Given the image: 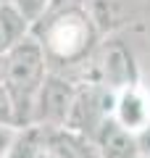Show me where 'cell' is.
Wrapping results in <instances>:
<instances>
[{
  "label": "cell",
  "mask_w": 150,
  "mask_h": 158,
  "mask_svg": "<svg viewBox=\"0 0 150 158\" xmlns=\"http://www.w3.org/2000/svg\"><path fill=\"white\" fill-rule=\"evenodd\" d=\"M140 158H142V156H140Z\"/></svg>",
  "instance_id": "14"
},
{
  "label": "cell",
  "mask_w": 150,
  "mask_h": 158,
  "mask_svg": "<svg viewBox=\"0 0 150 158\" xmlns=\"http://www.w3.org/2000/svg\"><path fill=\"white\" fill-rule=\"evenodd\" d=\"M11 3L24 13V19L34 27V24H37L45 13H48V8H50V3H53V0H11Z\"/></svg>",
  "instance_id": "9"
},
{
  "label": "cell",
  "mask_w": 150,
  "mask_h": 158,
  "mask_svg": "<svg viewBox=\"0 0 150 158\" xmlns=\"http://www.w3.org/2000/svg\"><path fill=\"white\" fill-rule=\"evenodd\" d=\"M92 148L98 158H140L137 137L132 132H127L113 116L92 137Z\"/></svg>",
  "instance_id": "5"
},
{
  "label": "cell",
  "mask_w": 150,
  "mask_h": 158,
  "mask_svg": "<svg viewBox=\"0 0 150 158\" xmlns=\"http://www.w3.org/2000/svg\"><path fill=\"white\" fill-rule=\"evenodd\" d=\"M0 85H3V56H0Z\"/></svg>",
  "instance_id": "13"
},
{
  "label": "cell",
  "mask_w": 150,
  "mask_h": 158,
  "mask_svg": "<svg viewBox=\"0 0 150 158\" xmlns=\"http://www.w3.org/2000/svg\"><path fill=\"white\" fill-rule=\"evenodd\" d=\"M137 150H140V156L142 158H150V124L145 127L142 132H137Z\"/></svg>",
  "instance_id": "12"
},
{
  "label": "cell",
  "mask_w": 150,
  "mask_h": 158,
  "mask_svg": "<svg viewBox=\"0 0 150 158\" xmlns=\"http://www.w3.org/2000/svg\"><path fill=\"white\" fill-rule=\"evenodd\" d=\"M77 82L66 74L50 71L45 77L42 87L34 95L32 106V127H42V129H58L66 127V118L71 113L74 98H77Z\"/></svg>",
  "instance_id": "3"
},
{
  "label": "cell",
  "mask_w": 150,
  "mask_h": 158,
  "mask_svg": "<svg viewBox=\"0 0 150 158\" xmlns=\"http://www.w3.org/2000/svg\"><path fill=\"white\" fill-rule=\"evenodd\" d=\"M32 34L42 45L50 71L66 74L74 82H79L84 66L100 45V32L84 3L53 0L48 13L32 27Z\"/></svg>",
  "instance_id": "1"
},
{
  "label": "cell",
  "mask_w": 150,
  "mask_h": 158,
  "mask_svg": "<svg viewBox=\"0 0 150 158\" xmlns=\"http://www.w3.org/2000/svg\"><path fill=\"white\" fill-rule=\"evenodd\" d=\"M29 32H32V24L24 19V13L13 6L11 0L0 3V56H6Z\"/></svg>",
  "instance_id": "8"
},
{
  "label": "cell",
  "mask_w": 150,
  "mask_h": 158,
  "mask_svg": "<svg viewBox=\"0 0 150 158\" xmlns=\"http://www.w3.org/2000/svg\"><path fill=\"white\" fill-rule=\"evenodd\" d=\"M84 8L90 11L100 37L111 34L121 24H129L148 8V0H84Z\"/></svg>",
  "instance_id": "4"
},
{
  "label": "cell",
  "mask_w": 150,
  "mask_h": 158,
  "mask_svg": "<svg viewBox=\"0 0 150 158\" xmlns=\"http://www.w3.org/2000/svg\"><path fill=\"white\" fill-rule=\"evenodd\" d=\"M48 74H50V66H48V58H45V50L32 32L3 56V87L11 92L13 103H16L19 129L32 127L34 95L42 87Z\"/></svg>",
  "instance_id": "2"
},
{
  "label": "cell",
  "mask_w": 150,
  "mask_h": 158,
  "mask_svg": "<svg viewBox=\"0 0 150 158\" xmlns=\"http://www.w3.org/2000/svg\"><path fill=\"white\" fill-rule=\"evenodd\" d=\"M19 132H21V129H16V127H3V124H0V158H6L8 153H11Z\"/></svg>",
  "instance_id": "11"
},
{
  "label": "cell",
  "mask_w": 150,
  "mask_h": 158,
  "mask_svg": "<svg viewBox=\"0 0 150 158\" xmlns=\"http://www.w3.org/2000/svg\"><path fill=\"white\" fill-rule=\"evenodd\" d=\"M113 118L127 132L137 135L150 124V100L137 85L116 92V106H113Z\"/></svg>",
  "instance_id": "6"
},
{
  "label": "cell",
  "mask_w": 150,
  "mask_h": 158,
  "mask_svg": "<svg viewBox=\"0 0 150 158\" xmlns=\"http://www.w3.org/2000/svg\"><path fill=\"white\" fill-rule=\"evenodd\" d=\"M0 124L3 127H16L19 129V121H16V103H13L11 92L0 85Z\"/></svg>",
  "instance_id": "10"
},
{
  "label": "cell",
  "mask_w": 150,
  "mask_h": 158,
  "mask_svg": "<svg viewBox=\"0 0 150 158\" xmlns=\"http://www.w3.org/2000/svg\"><path fill=\"white\" fill-rule=\"evenodd\" d=\"M42 153L50 158H98L92 142L66 127L42 129Z\"/></svg>",
  "instance_id": "7"
}]
</instances>
